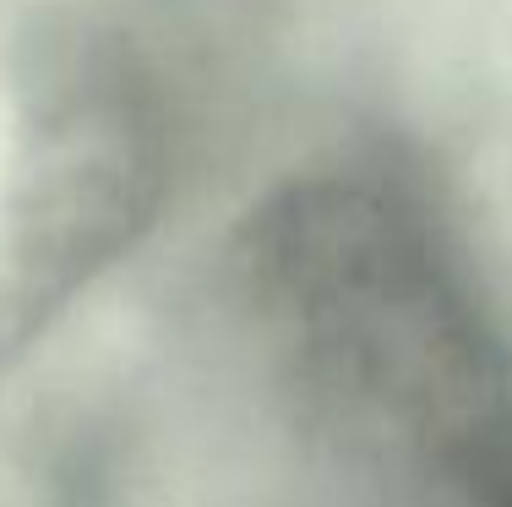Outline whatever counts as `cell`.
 I'll use <instances>...</instances> for the list:
<instances>
[{
	"label": "cell",
	"mask_w": 512,
	"mask_h": 507,
	"mask_svg": "<svg viewBox=\"0 0 512 507\" xmlns=\"http://www.w3.org/2000/svg\"><path fill=\"white\" fill-rule=\"evenodd\" d=\"M169 180L175 115L153 60L104 28L44 39L0 175V371L142 246Z\"/></svg>",
	"instance_id": "cell-2"
},
{
	"label": "cell",
	"mask_w": 512,
	"mask_h": 507,
	"mask_svg": "<svg viewBox=\"0 0 512 507\" xmlns=\"http://www.w3.org/2000/svg\"><path fill=\"white\" fill-rule=\"evenodd\" d=\"M267 382L387 507H512V306L420 153L338 142L235 229Z\"/></svg>",
	"instance_id": "cell-1"
}]
</instances>
